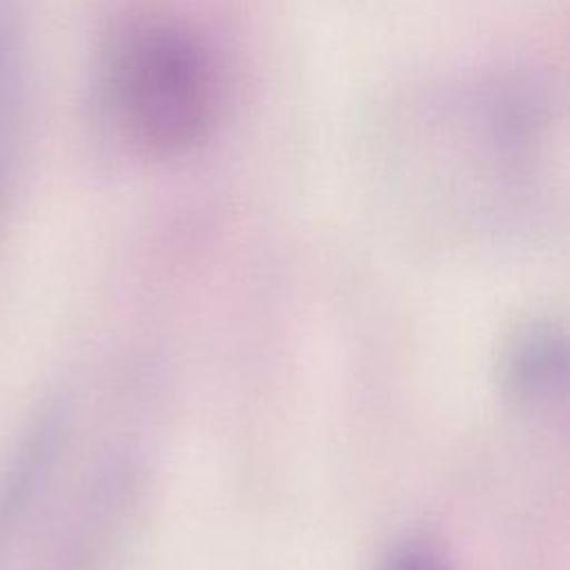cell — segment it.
<instances>
[{"label": "cell", "mask_w": 570, "mask_h": 570, "mask_svg": "<svg viewBox=\"0 0 570 570\" xmlns=\"http://www.w3.org/2000/svg\"><path fill=\"white\" fill-rule=\"evenodd\" d=\"M24 94L27 56L20 9L16 0H0V225L18 176Z\"/></svg>", "instance_id": "3"}, {"label": "cell", "mask_w": 570, "mask_h": 570, "mask_svg": "<svg viewBox=\"0 0 570 570\" xmlns=\"http://www.w3.org/2000/svg\"><path fill=\"white\" fill-rule=\"evenodd\" d=\"M98 98L114 134L149 160L187 158L216 136L225 78L207 38L165 11L114 24L98 58Z\"/></svg>", "instance_id": "1"}, {"label": "cell", "mask_w": 570, "mask_h": 570, "mask_svg": "<svg viewBox=\"0 0 570 570\" xmlns=\"http://www.w3.org/2000/svg\"><path fill=\"white\" fill-rule=\"evenodd\" d=\"M60 414L40 410L0 459V570L11 563L60 448Z\"/></svg>", "instance_id": "2"}, {"label": "cell", "mask_w": 570, "mask_h": 570, "mask_svg": "<svg viewBox=\"0 0 570 570\" xmlns=\"http://www.w3.org/2000/svg\"><path fill=\"white\" fill-rule=\"evenodd\" d=\"M385 570H443V568L434 557H430L421 550H405V552H399L387 563Z\"/></svg>", "instance_id": "4"}]
</instances>
